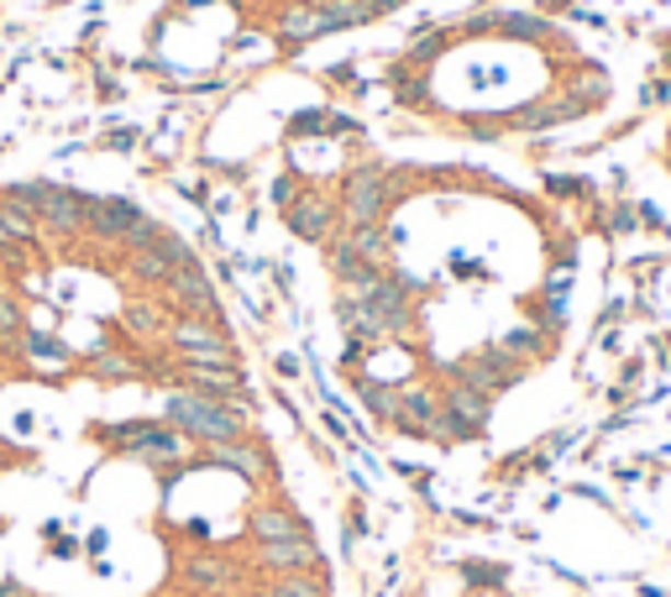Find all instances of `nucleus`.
Segmentation results:
<instances>
[{"instance_id": "nucleus-1", "label": "nucleus", "mask_w": 671, "mask_h": 597, "mask_svg": "<svg viewBox=\"0 0 671 597\" xmlns=\"http://www.w3.org/2000/svg\"><path fill=\"white\" fill-rule=\"evenodd\" d=\"M252 414H258V399H205V393H190V388H168L163 399V425H173L179 435H190L194 446H226V440H241L252 435Z\"/></svg>"}, {"instance_id": "nucleus-2", "label": "nucleus", "mask_w": 671, "mask_h": 597, "mask_svg": "<svg viewBox=\"0 0 671 597\" xmlns=\"http://www.w3.org/2000/svg\"><path fill=\"white\" fill-rule=\"evenodd\" d=\"M90 435L105 446V456H132V461H143L152 472H163L173 461L194 456L190 435H179L173 425H163V420H121V425H95Z\"/></svg>"}, {"instance_id": "nucleus-3", "label": "nucleus", "mask_w": 671, "mask_h": 597, "mask_svg": "<svg viewBox=\"0 0 671 597\" xmlns=\"http://www.w3.org/2000/svg\"><path fill=\"white\" fill-rule=\"evenodd\" d=\"M168 346L179 367H241L237 346L226 335V320H205V314H173L168 320Z\"/></svg>"}, {"instance_id": "nucleus-4", "label": "nucleus", "mask_w": 671, "mask_h": 597, "mask_svg": "<svg viewBox=\"0 0 671 597\" xmlns=\"http://www.w3.org/2000/svg\"><path fill=\"white\" fill-rule=\"evenodd\" d=\"M399 190L388 184V163H357L341 173V199L336 210L346 226H384V216L394 210Z\"/></svg>"}, {"instance_id": "nucleus-5", "label": "nucleus", "mask_w": 671, "mask_h": 597, "mask_svg": "<svg viewBox=\"0 0 671 597\" xmlns=\"http://www.w3.org/2000/svg\"><path fill=\"white\" fill-rule=\"evenodd\" d=\"M200 467H220V472H237L241 482H278V461L268 456L263 440L241 435V440H226V446H200Z\"/></svg>"}, {"instance_id": "nucleus-6", "label": "nucleus", "mask_w": 671, "mask_h": 597, "mask_svg": "<svg viewBox=\"0 0 671 597\" xmlns=\"http://www.w3.org/2000/svg\"><path fill=\"white\" fill-rule=\"evenodd\" d=\"M184 263H194V246L184 237H173L168 226L152 237V246H143V252H126V273H132L143 288H163Z\"/></svg>"}, {"instance_id": "nucleus-7", "label": "nucleus", "mask_w": 671, "mask_h": 597, "mask_svg": "<svg viewBox=\"0 0 671 597\" xmlns=\"http://www.w3.org/2000/svg\"><path fill=\"white\" fill-rule=\"evenodd\" d=\"M90 210H95V194L69 190V184H53L48 199H43V210H37V226L53 231L58 241H73V237L90 231Z\"/></svg>"}, {"instance_id": "nucleus-8", "label": "nucleus", "mask_w": 671, "mask_h": 597, "mask_svg": "<svg viewBox=\"0 0 671 597\" xmlns=\"http://www.w3.org/2000/svg\"><path fill=\"white\" fill-rule=\"evenodd\" d=\"M252 566H258L263 576L326 572V550L315 546V535H294V540H268V546H252Z\"/></svg>"}, {"instance_id": "nucleus-9", "label": "nucleus", "mask_w": 671, "mask_h": 597, "mask_svg": "<svg viewBox=\"0 0 671 597\" xmlns=\"http://www.w3.org/2000/svg\"><path fill=\"white\" fill-rule=\"evenodd\" d=\"M237 582H241V566L226 561V555H216V550H194V555L179 561V593H190V597H220V593H231Z\"/></svg>"}, {"instance_id": "nucleus-10", "label": "nucleus", "mask_w": 671, "mask_h": 597, "mask_svg": "<svg viewBox=\"0 0 671 597\" xmlns=\"http://www.w3.org/2000/svg\"><path fill=\"white\" fill-rule=\"evenodd\" d=\"M520 367L525 361H514L509 352H499V346H482V352H473V357H462L452 367V382H467V388H478V393H503L509 382H520Z\"/></svg>"}, {"instance_id": "nucleus-11", "label": "nucleus", "mask_w": 671, "mask_h": 597, "mask_svg": "<svg viewBox=\"0 0 671 597\" xmlns=\"http://www.w3.org/2000/svg\"><path fill=\"white\" fill-rule=\"evenodd\" d=\"M163 305L173 314H205V320H220L216 310V284H211V273L200 263H184L173 278L163 284Z\"/></svg>"}, {"instance_id": "nucleus-12", "label": "nucleus", "mask_w": 671, "mask_h": 597, "mask_svg": "<svg viewBox=\"0 0 671 597\" xmlns=\"http://www.w3.org/2000/svg\"><path fill=\"white\" fill-rule=\"evenodd\" d=\"M336 216H341V210H336V199H326V194H315V190L299 194L294 205H284V226L299 241H315V246L336 237Z\"/></svg>"}, {"instance_id": "nucleus-13", "label": "nucleus", "mask_w": 671, "mask_h": 597, "mask_svg": "<svg viewBox=\"0 0 671 597\" xmlns=\"http://www.w3.org/2000/svg\"><path fill=\"white\" fill-rule=\"evenodd\" d=\"M441 414V393L420 388V382H399V414H394V430L409 440H431V425Z\"/></svg>"}, {"instance_id": "nucleus-14", "label": "nucleus", "mask_w": 671, "mask_h": 597, "mask_svg": "<svg viewBox=\"0 0 671 597\" xmlns=\"http://www.w3.org/2000/svg\"><path fill=\"white\" fill-rule=\"evenodd\" d=\"M173 378H179V388L205 393V399H220V404H231V399L247 393V372H241V367H179V361H173Z\"/></svg>"}, {"instance_id": "nucleus-15", "label": "nucleus", "mask_w": 671, "mask_h": 597, "mask_svg": "<svg viewBox=\"0 0 671 597\" xmlns=\"http://www.w3.org/2000/svg\"><path fill=\"white\" fill-rule=\"evenodd\" d=\"M294 535H310V525L288 508V503H258L252 514H247V540L252 546H268V540H294Z\"/></svg>"}, {"instance_id": "nucleus-16", "label": "nucleus", "mask_w": 671, "mask_h": 597, "mask_svg": "<svg viewBox=\"0 0 671 597\" xmlns=\"http://www.w3.org/2000/svg\"><path fill=\"white\" fill-rule=\"evenodd\" d=\"M143 220V205L137 199H126V194H105V199H95V210H90V237L100 241H126V231Z\"/></svg>"}, {"instance_id": "nucleus-17", "label": "nucleus", "mask_w": 671, "mask_h": 597, "mask_svg": "<svg viewBox=\"0 0 671 597\" xmlns=\"http://www.w3.org/2000/svg\"><path fill=\"white\" fill-rule=\"evenodd\" d=\"M357 137V120L346 116V111H294L288 116V142H305V137Z\"/></svg>"}, {"instance_id": "nucleus-18", "label": "nucleus", "mask_w": 671, "mask_h": 597, "mask_svg": "<svg viewBox=\"0 0 671 597\" xmlns=\"http://www.w3.org/2000/svg\"><path fill=\"white\" fill-rule=\"evenodd\" d=\"M315 37H326V22H320V5H294L278 16V43L284 48H305Z\"/></svg>"}, {"instance_id": "nucleus-19", "label": "nucleus", "mask_w": 671, "mask_h": 597, "mask_svg": "<svg viewBox=\"0 0 671 597\" xmlns=\"http://www.w3.org/2000/svg\"><path fill=\"white\" fill-rule=\"evenodd\" d=\"M121 325L137 335V341L168 335V305H163V299H132V305L121 310Z\"/></svg>"}, {"instance_id": "nucleus-20", "label": "nucleus", "mask_w": 671, "mask_h": 597, "mask_svg": "<svg viewBox=\"0 0 671 597\" xmlns=\"http://www.w3.org/2000/svg\"><path fill=\"white\" fill-rule=\"evenodd\" d=\"M258 597H331L320 572H294V576H268Z\"/></svg>"}, {"instance_id": "nucleus-21", "label": "nucleus", "mask_w": 671, "mask_h": 597, "mask_svg": "<svg viewBox=\"0 0 671 597\" xmlns=\"http://www.w3.org/2000/svg\"><path fill=\"white\" fill-rule=\"evenodd\" d=\"M84 372L100 382H132L143 378V357H121V352H95V357L84 361Z\"/></svg>"}, {"instance_id": "nucleus-22", "label": "nucleus", "mask_w": 671, "mask_h": 597, "mask_svg": "<svg viewBox=\"0 0 671 597\" xmlns=\"http://www.w3.org/2000/svg\"><path fill=\"white\" fill-rule=\"evenodd\" d=\"M346 241L367 267H384L388 263V231L384 226H346Z\"/></svg>"}, {"instance_id": "nucleus-23", "label": "nucleus", "mask_w": 671, "mask_h": 597, "mask_svg": "<svg viewBox=\"0 0 671 597\" xmlns=\"http://www.w3.org/2000/svg\"><path fill=\"white\" fill-rule=\"evenodd\" d=\"M320 22H326V37H331V32L373 22V11H367V0H326V5H320Z\"/></svg>"}, {"instance_id": "nucleus-24", "label": "nucleus", "mask_w": 671, "mask_h": 597, "mask_svg": "<svg viewBox=\"0 0 671 597\" xmlns=\"http://www.w3.org/2000/svg\"><path fill=\"white\" fill-rule=\"evenodd\" d=\"M0 231H5V241H16V246H26V241H37V216H26L22 205H11L5 194H0Z\"/></svg>"}, {"instance_id": "nucleus-25", "label": "nucleus", "mask_w": 671, "mask_h": 597, "mask_svg": "<svg viewBox=\"0 0 671 597\" xmlns=\"http://www.w3.org/2000/svg\"><path fill=\"white\" fill-rule=\"evenodd\" d=\"M22 335H26V310H22V299L5 288V294H0V352L22 346Z\"/></svg>"}, {"instance_id": "nucleus-26", "label": "nucleus", "mask_w": 671, "mask_h": 597, "mask_svg": "<svg viewBox=\"0 0 671 597\" xmlns=\"http://www.w3.org/2000/svg\"><path fill=\"white\" fill-rule=\"evenodd\" d=\"M22 352L32 361H69V346H64L58 335H53V331H32V325H26V335H22Z\"/></svg>"}, {"instance_id": "nucleus-27", "label": "nucleus", "mask_w": 671, "mask_h": 597, "mask_svg": "<svg viewBox=\"0 0 671 597\" xmlns=\"http://www.w3.org/2000/svg\"><path fill=\"white\" fill-rule=\"evenodd\" d=\"M48 179H16V184H11V190H5V199H11V205H22L26 216H37V210H43V199H48Z\"/></svg>"}, {"instance_id": "nucleus-28", "label": "nucleus", "mask_w": 671, "mask_h": 597, "mask_svg": "<svg viewBox=\"0 0 671 597\" xmlns=\"http://www.w3.org/2000/svg\"><path fill=\"white\" fill-rule=\"evenodd\" d=\"M499 352H509L514 361H525V357H541V352H546V341H541L535 331H525V325H514V331H503Z\"/></svg>"}, {"instance_id": "nucleus-29", "label": "nucleus", "mask_w": 671, "mask_h": 597, "mask_svg": "<svg viewBox=\"0 0 671 597\" xmlns=\"http://www.w3.org/2000/svg\"><path fill=\"white\" fill-rule=\"evenodd\" d=\"M388 84H394L399 105H425V100H431V90H425V79H420V73L394 69V73H388Z\"/></svg>"}, {"instance_id": "nucleus-30", "label": "nucleus", "mask_w": 671, "mask_h": 597, "mask_svg": "<svg viewBox=\"0 0 671 597\" xmlns=\"http://www.w3.org/2000/svg\"><path fill=\"white\" fill-rule=\"evenodd\" d=\"M158 231H163V226H158L152 216H143L132 231H126V241H121V246H126V252H143V246H152V237H158Z\"/></svg>"}, {"instance_id": "nucleus-31", "label": "nucleus", "mask_w": 671, "mask_h": 597, "mask_svg": "<svg viewBox=\"0 0 671 597\" xmlns=\"http://www.w3.org/2000/svg\"><path fill=\"white\" fill-rule=\"evenodd\" d=\"M326 79H331V84H341V90H362V79H357V69H352V64H341V69H326Z\"/></svg>"}, {"instance_id": "nucleus-32", "label": "nucleus", "mask_w": 671, "mask_h": 597, "mask_svg": "<svg viewBox=\"0 0 671 597\" xmlns=\"http://www.w3.org/2000/svg\"><path fill=\"white\" fill-rule=\"evenodd\" d=\"M26 461H32V456H26V451H16V446H5V440H0V472H11V467H26Z\"/></svg>"}, {"instance_id": "nucleus-33", "label": "nucleus", "mask_w": 671, "mask_h": 597, "mask_svg": "<svg viewBox=\"0 0 671 597\" xmlns=\"http://www.w3.org/2000/svg\"><path fill=\"white\" fill-rule=\"evenodd\" d=\"M105 147H111V152H126V147H137V131H132V126H126V131H105Z\"/></svg>"}, {"instance_id": "nucleus-34", "label": "nucleus", "mask_w": 671, "mask_h": 597, "mask_svg": "<svg viewBox=\"0 0 671 597\" xmlns=\"http://www.w3.org/2000/svg\"><path fill=\"white\" fill-rule=\"evenodd\" d=\"M273 367H278V378H299V357H278Z\"/></svg>"}, {"instance_id": "nucleus-35", "label": "nucleus", "mask_w": 671, "mask_h": 597, "mask_svg": "<svg viewBox=\"0 0 671 597\" xmlns=\"http://www.w3.org/2000/svg\"><path fill=\"white\" fill-rule=\"evenodd\" d=\"M53 555H64V561H69V555H79V546H73V540H58V535H53Z\"/></svg>"}, {"instance_id": "nucleus-36", "label": "nucleus", "mask_w": 671, "mask_h": 597, "mask_svg": "<svg viewBox=\"0 0 671 597\" xmlns=\"http://www.w3.org/2000/svg\"><path fill=\"white\" fill-rule=\"evenodd\" d=\"M288 194H294V179H278V184H273V199H278V205H288Z\"/></svg>"}, {"instance_id": "nucleus-37", "label": "nucleus", "mask_w": 671, "mask_h": 597, "mask_svg": "<svg viewBox=\"0 0 671 597\" xmlns=\"http://www.w3.org/2000/svg\"><path fill=\"white\" fill-rule=\"evenodd\" d=\"M0 597H32L22 582H0Z\"/></svg>"}, {"instance_id": "nucleus-38", "label": "nucleus", "mask_w": 671, "mask_h": 597, "mask_svg": "<svg viewBox=\"0 0 671 597\" xmlns=\"http://www.w3.org/2000/svg\"><path fill=\"white\" fill-rule=\"evenodd\" d=\"M163 597H190V593H163Z\"/></svg>"}, {"instance_id": "nucleus-39", "label": "nucleus", "mask_w": 671, "mask_h": 597, "mask_svg": "<svg viewBox=\"0 0 671 597\" xmlns=\"http://www.w3.org/2000/svg\"><path fill=\"white\" fill-rule=\"evenodd\" d=\"M184 5H205V0H184Z\"/></svg>"}, {"instance_id": "nucleus-40", "label": "nucleus", "mask_w": 671, "mask_h": 597, "mask_svg": "<svg viewBox=\"0 0 671 597\" xmlns=\"http://www.w3.org/2000/svg\"><path fill=\"white\" fill-rule=\"evenodd\" d=\"M0 294H5V273H0Z\"/></svg>"}]
</instances>
